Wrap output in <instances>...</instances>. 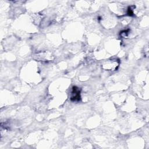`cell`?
I'll return each mask as SVG.
<instances>
[{
	"mask_svg": "<svg viewBox=\"0 0 149 149\" xmlns=\"http://www.w3.org/2000/svg\"><path fill=\"white\" fill-rule=\"evenodd\" d=\"M80 91L79 88L77 87H73V90L72 91V96H71V100L72 101H79L80 100Z\"/></svg>",
	"mask_w": 149,
	"mask_h": 149,
	"instance_id": "cell-1",
	"label": "cell"
}]
</instances>
